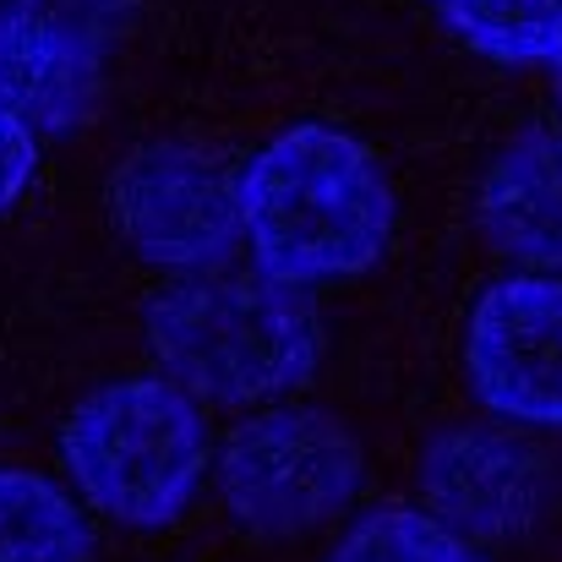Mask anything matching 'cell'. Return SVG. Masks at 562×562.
<instances>
[{
    "instance_id": "cell-5",
    "label": "cell",
    "mask_w": 562,
    "mask_h": 562,
    "mask_svg": "<svg viewBox=\"0 0 562 562\" xmlns=\"http://www.w3.org/2000/svg\"><path fill=\"white\" fill-rule=\"evenodd\" d=\"M110 218L143 262L176 273L218 262L240 235L235 181L187 143H143L126 154L110 176Z\"/></svg>"
},
{
    "instance_id": "cell-15",
    "label": "cell",
    "mask_w": 562,
    "mask_h": 562,
    "mask_svg": "<svg viewBox=\"0 0 562 562\" xmlns=\"http://www.w3.org/2000/svg\"><path fill=\"white\" fill-rule=\"evenodd\" d=\"M558 104H562V55H558Z\"/></svg>"
},
{
    "instance_id": "cell-4",
    "label": "cell",
    "mask_w": 562,
    "mask_h": 562,
    "mask_svg": "<svg viewBox=\"0 0 562 562\" xmlns=\"http://www.w3.org/2000/svg\"><path fill=\"white\" fill-rule=\"evenodd\" d=\"M367 459L356 431L312 404L246 415L218 453V497L246 536L295 541L339 519L361 492Z\"/></svg>"
},
{
    "instance_id": "cell-6",
    "label": "cell",
    "mask_w": 562,
    "mask_h": 562,
    "mask_svg": "<svg viewBox=\"0 0 562 562\" xmlns=\"http://www.w3.org/2000/svg\"><path fill=\"white\" fill-rule=\"evenodd\" d=\"M464 372L475 398L530 431H562V279H497L464 328Z\"/></svg>"
},
{
    "instance_id": "cell-8",
    "label": "cell",
    "mask_w": 562,
    "mask_h": 562,
    "mask_svg": "<svg viewBox=\"0 0 562 562\" xmlns=\"http://www.w3.org/2000/svg\"><path fill=\"white\" fill-rule=\"evenodd\" d=\"M104 88V49L44 22L0 16V104L38 137L77 132Z\"/></svg>"
},
{
    "instance_id": "cell-7",
    "label": "cell",
    "mask_w": 562,
    "mask_h": 562,
    "mask_svg": "<svg viewBox=\"0 0 562 562\" xmlns=\"http://www.w3.org/2000/svg\"><path fill=\"white\" fill-rule=\"evenodd\" d=\"M420 503L464 541H514L541 519L547 470L536 448L503 426H448L420 448Z\"/></svg>"
},
{
    "instance_id": "cell-9",
    "label": "cell",
    "mask_w": 562,
    "mask_h": 562,
    "mask_svg": "<svg viewBox=\"0 0 562 562\" xmlns=\"http://www.w3.org/2000/svg\"><path fill=\"white\" fill-rule=\"evenodd\" d=\"M486 240L525 273H562V132L536 126L497 148L481 181Z\"/></svg>"
},
{
    "instance_id": "cell-11",
    "label": "cell",
    "mask_w": 562,
    "mask_h": 562,
    "mask_svg": "<svg viewBox=\"0 0 562 562\" xmlns=\"http://www.w3.org/2000/svg\"><path fill=\"white\" fill-rule=\"evenodd\" d=\"M448 27L497 66H558L562 0H442Z\"/></svg>"
},
{
    "instance_id": "cell-3",
    "label": "cell",
    "mask_w": 562,
    "mask_h": 562,
    "mask_svg": "<svg viewBox=\"0 0 562 562\" xmlns=\"http://www.w3.org/2000/svg\"><path fill=\"white\" fill-rule=\"evenodd\" d=\"M60 464L77 492L126 530H165L207 475V426L170 376H121L93 387L60 426Z\"/></svg>"
},
{
    "instance_id": "cell-1",
    "label": "cell",
    "mask_w": 562,
    "mask_h": 562,
    "mask_svg": "<svg viewBox=\"0 0 562 562\" xmlns=\"http://www.w3.org/2000/svg\"><path fill=\"white\" fill-rule=\"evenodd\" d=\"M262 279L312 290L367 273L393 240V187L367 143L328 121L284 126L235 181Z\"/></svg>"
},
{
    "instance_id": "cell-14",
    "label": "cell",
    "mask_w": 562,
    "mask_h": 562,
    "mask_svg": "<svg viewBox=\"0 0 562 562\" xmlns=\"http://www.w3.org/2000/svg\"><path fill=\"white\" fill-rule=\"evenodd\" d=\"M33 176H38V137L0 104V213L22 202Z\"/></svg>"
},
{
    "instance_id": "cell-10",
    "label": "cell",
    "mask_w": 562,
    "mask_h": 562,
    "mask_svg": "<svg viewBox=\"0 0 562 562\" xmlns=\"http://www.w3.org/2000/svg\"><path fill=\"white\" fill-rule=\"evenodd\" d=\"M88 514L33 470H0V562H88Z\"/></svg>"
},
{
    "instance_id": "cell-13",
    "label": "cell",
    "mask_w": 562,
    "mask_h": 562,
    "mask_svg": "<svg viewBox=\"0 0 562 562\" xmlns=\"http://www.w3.org/2000/svg\"><path fill=\"white\" fill-rule=\"evenodd\" d=\"M137 0H0V16H22V22H44V27H66L99 49H110L126 22H132Z\"/></svg>"
},
{
    "instance_id": "cell-12",
    "label": "cell",
    "mask_w": 562,
    "mask_h": 562,
    "mask_svg": "<svg viewBox=\"0 0 562 562\" xmlns=\"http://www.w3.org/2000/svg\"><path fill=\"white\" fill-rule=\"evenodd\" d=\"M328 562H481V552L426 508H376L334 541Z\"/></svg>"
},
{
    "instance_id": "cell-2",
    "label": "cell",
    "mask_w": 562,
    "mask_h": 562,
    "mask_svg": "<svg viewBox=\"0 0 562 562\" xmlns=\"http://www.w3.org/2000/svg\"><path fill=\"white\" fill-rule=\"evenodd\" d=\"M159 372L196 404H273L317 372V317L301 290L251 273H187L143 312Z\"/></svg>"
}]
</instances>
